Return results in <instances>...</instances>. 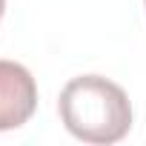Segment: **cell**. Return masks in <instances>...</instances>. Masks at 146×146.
Segmentation results:
<instances>
[{"label": "cell", "mask_w": 146, "mask_h": 146, "mask_svg": "<svg viewBox=\"0 0 146 146\" xmlns=\"http://www.w3.org/2000/svg\"><path fill=\"white\" fill-rule=\"evenodd\" d=\"M63 126L83 143H117L132 129L126 92L100 75L72 78L57 100Z\"/></svg>", "instance_id": "1"}, {"label": "cell", "mask_w": 146, "mask_h": 146, "mask_svg": "<svg viewBox=\"0 0 146 146\" xmlns=\"http://www.w3.org/2000/svg\"><path fill=\"white\" fill-rule=\"evenodd\" d=\"M37 109V83L15 60H0V132L23 126Z\"/></svg>", "instance_id": "2"}, {"label": "cell", "mask_w": 146, "mask_h": 146, "mask_svg": "<svg viewBox=\"0 0 146 146\" xmlns=\"http://www.w3.org/2000/svg\"><path fill=\"white\" fill-rule=\"evenodd\" d=\"M3 12H6V0H0V20H3Z\"/></svg>", "instance_id": "3"}, {"label": "cell", "mask_w": 146, "mask_h": 146, "mask_svg": "<svg viewBox=\"0 0 146 146\" xmlns=\"http://www.w3.org/2000/svg\"><path fill=\"white\" fill-rule=\"evenodd\" d=\"M143 3H146V0H143Z\"/></svg>", "instance_id": "4"}]
</instances>
